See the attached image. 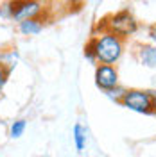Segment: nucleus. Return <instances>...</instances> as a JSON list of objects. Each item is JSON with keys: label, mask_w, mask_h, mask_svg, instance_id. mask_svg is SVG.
<instances>
[{"label": "nucleus", "mask_w": 156, "mask_h": 157, "mask_svg": "<svg viewBox=\"0 0 156 157\" xmlns=\"http://www.w3.org/2000/svg\"><path fill=\"white\" fill-rule=\"evenodd\" d=\"M92 45H93V52H95V59L97 64H108L113 66L118 63V59L124 54V41L115 38L109 32H101V34H93L92 38Z\"/></svg>", "instance_id": "obj_1"}, {"label": "nucleus", "mask_w": 156, "mask_h": 157, "mask_svg": "<svg viewBox=\"0 0 156 157\" xmlns=\"http://www.w3.org/2000/svg\"><path fill=\"white\" fill-rule=\"evenodd\" d=\"M99 29H101V32H109L115 38L124 41L137 34L138 21L129 9H120L102 20V23H99Z\"/></svg>", "instance_id": "obj_2"}, {"label": "nucleus", "mask_w": 156, "mask_h": 157, "mask_svg": "<svg viewBox=\"0 0 156 157\" xmlns=\"http://www.w3.org/2000/svg\"><path fill=\"white\" fill-rule=\"evenodd\" d=\"M118 104L138 114H154L156 111V104L149 89H126Z\"/></svg>", "instance_id": "obj_3"}, {"label": "nucleus", "mask_w": 156, "mask_h": 157, "mask_svg": "<svg viewBox=\"0 0 156 157\" xmlns=\"http://www.w3.org/2000/svg\"><path fill=\"white\" fill-rule=\"evenodd\" d=\"M11 21H16V25L32 18H41L47 13V6L38 0H11Z\"/></svg>", "instance_id": "obj_4"}, {"label": "nucleus", "mask_w": 156, "mask_h": 157, "mask_svg": "<svg viewBox=\"0 0 156 157\" xmlns=\"http://www.w3.org/2000/svg\"><path fill=\"white\" fill-rule=\"evenodd\" d=\"M95 84L104 93L115 89L118 86L117 68L115 66H108V64H97V68H95Z\"/></svg>", "instance_id": "obj_5"}, {"label": "nucleus", "mask_w": 156, "mask_h": 157, "mask_svg": "<svg viewBox=\"0 0 156 157\" xmlns=\"http://www.w3.org/2000/svg\"><path fill=\"white\" fill-rule=\"evenodd\" d=\"M47 25V18L41 16V18H32V20H25L16 25V30H18L22 36L29 38V36H38L39 32H43Z\"/></svg>", "instance_id": "obj_6"}, {"label": "nucleus", "mask_w": 156, "mask_h": 157, "mask_svg": "<svg viewBox=\"0 0 156 157\" xmlns=\"http://www.w3.org/2000/svg\"><path fill=\"white\" fill-rule=\"evenodd\" d=\"M137 59L140 64H144L147 68H154L156 66V47L151 43H140L137 47Z\"/></svg>", "instance_id": "obj_7"}, {"label": "nucleus", "mask_w": 156, "mask_h": 157, "mask_svg": "<svg viewBox=\"0 0 156 157\" xmlns=\"http://www.w3.org/2000/svg\"><path fill=\"white\" fill-rule=\"evenodd\" d=\"M20 63V50L16 47H0V64L9 71L18 66Z\"/></svg>", "instance_id": "obj_8"}, {"label": "nucleus", "mask_w": 156, "mask_h": 157, "mask_svg": "<svg viewBox=\"0 0 156 157\" xmlns=\"http://www.w3.org/2000/svg\"><path fill=\"white\" fill-rule=\"evenodd\" d=\"M86 128L83 127L81 123H76L74 128H72V137H74V145H76V150L77 152H83L84 147H86Z\"/></svg>", "instance_id": "obj_9"}, {"label": "nucleus", "mask_w": 156, "mask_h": 157, "mask_svg": "<svg viewBox=\"0 0 156 157\" xmlns=\"http://www.w3.org/2000/svg\"><path fill=\"white\" fill-rule=\"evenodd\" d=\"M25 128H27V120H25V118H18V120L11 121L9 137L11 139H18V137H22L23 136V132H25Z\"/></svg>", "instance_id": "obj_10"}, {"label": "nucleus", "mask_w": 156, "mask_h": 157, "mask_svg": "<svg viewBox=\"0 0 156 157\" xmlns=\"http://www.w3.org/2000/svg\"><path fill=\"white\" fill-rule=\"evenodd\" d=\"M11 14H13L11 2H0V20L11 21Z\"/></svg>", "instance_id": "obj_11"}, {"label": "nucleus", "mask_w": 156, "mask_h": 157, "mask_svg": "<svg viewBox=\"0 0 156 157\" xmlns=\"http://www.w3.org/2000/svg\"><path fill=\"white\" fill-rule=\"evenodd\" d=\"M11 73H13V71H9L7 68H4V66L0 64V95H2V91H4L6 84H7V80H9Z\"/></svg>", "instance_id": "obj_12"}, {"label": "nucleus", "mask_w": 156, "mask_h": 157, "mask_svg": "<svg viewBox=\"0 0 156 157\" xmlns=\"http://www.w3.org/2000/svg\"><path fill=\"white\" fill-rule=\"evenodd\" d=\"M84 57H86V61H90L92 64H97V59H95V52H93L92 41H88L86 45H84Z\"/></svg>", "instance_id": "obj_13"}, {"label": "nucleus", "mask_w": 156, "mask_h": 157, "mask_svg": "<svg viewBox=\"0 0 156 157\" xmlns=\"http://www.w3.org/2000/svg\"><path fill=\"white\" fill-rule=\"evenodd\" d=\"M124 93H126V88H122V86H117V88L115 89H111V91H108L106 95L109 98H113V100H115V102H120V98L124 97Z\"/></svg>", "instance_id": "obj_14"}, {"label": "nucleus", "mask_w": 156, "mask_h": 157, "mask_svg": "<svg viewBox=\"0 0 156 157\" xmlns=\"http://www.w3.org/2000/svg\"><path fill=\"white\" fill-rule=\"evenodd\" d=\"M149 39H151V45L156 47V23L151 25V29H149Z\"/></svg>", "instance_id": "obj_15"}]
</instances>
